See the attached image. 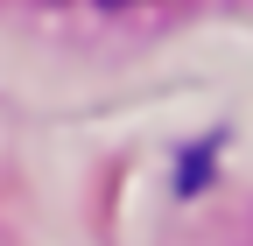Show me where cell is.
<instances>
[{
    "label": "cell",
    "instance_id": "obj_1",
    "mask_svg": "<svg viewBox=\"0 0 253 246\" xmlns=\"http://www.w3.org/2000/svg\"><path fill=\"white\" fill-rule=\"evenodd\" d=\"M113 7H126V0H113Z\"/></svg>",
    "mask_w": 253,
    "mask_h": 246
}]
</instances>
